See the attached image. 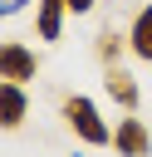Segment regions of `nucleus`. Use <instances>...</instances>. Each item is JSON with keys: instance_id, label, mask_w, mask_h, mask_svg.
Returning a JSON list of instances; mask_svg holds the SVG:
<instances>
[{"instance_id": "obj_7", "label": "nucleus", "mask_w": 152, "mask_h": 157, "mask_svg": "<svg viewBox=\"0 0 152 157\" xmlns=\"http://www.w3.org/2000/svg\"><path fill=\"white\" fill-rule=\"evenodd\" d=\"M127 49H132L137 59H147V64H152V5H142V10L132 15V29H127Z\"/></svg>"}, {"instance_id": "obj_8", "label": "nucleus", "mask_w": 152, "mask_h": 157, "mask_svg": "<svg viewBox=\"0 0 152 157\" xmlns=\"http://www.w3.org/2000/svg\"><path fill=\"white\" fill-rule=\"evenodd\" d=\"M123 44H127V34H118V29H103V34H98V59H103V64H113Z\"/></svg>"}, {"instance_id": "obj_4", "label": "nucleus", "mask_w": 152, "mask_h": 157, "mask_svg": "<svg viewBox=\"0 0 152 157\" xmlns=\"http://www.w3.org/2000/svg\"><path fill=\"white\" fill-rule=\"evenodd\" d=\"M25 118H29V93H25V83L0 78V128H5V132H15Z\"/></svg>"}, {"instance_id": "obj_6", "label": "nucleus", "mask_w": 152, "mask_h": 157, "mask_svg": "<svg viewBox=\"0 0 152 157\" xmlns=\"http://www.w3.org/2000/svg\"><path fill=\"white\" fill-rule=\"evenodd\" d=\"M103 88H108V98H113L118 108H127V113L137 108V83H132V74H127V69L108 64V69H103Z\"/></svg>"}, {"instance_id": "obj_2", "label": "nucleus", "mask_w": 152, "mask_h": 157, "mask_svg": "<svg viewBox=\"0 0 152 157\" xmlns=\"http://www.w3.org/2000/svg\"><path fill=\"white\" fill-rule=\"evenodd\" d=\"M34 74H39L34 49L20 44V39H5V44H0V78H10V83H29Z\"/></svg>"}, {"instance_id": "obj_12", "label": "nucleus", "mask_w": 152, "mask_h": 157, "mask_svg": "<svg viewBox=\"0 0 152 157\" xmlns=\"http://www.w3.org/2000/svg\"><path fill=\"white\" fill-rule=\"evenodd\" d=\"M74 157H78V152H74Z\"/></svg>"}, {"instance_id": "obj_11", "label": "nucleus", "mask_w": 152, "mask_h": 157, "mask_svg": "<svg viewBox=\"0 0 152 157\" xmlns=\"http://www.w3.org/2000/svg\"><path fill=\"white\" fill-rule=\"evenodd\" d=\"M25 5H29V0H10V10H25Z\"/></svg>"}, {"instance_id": "obj_3", "label": "nucleus", "mask_w": 152, "mask_h": 157, "mask_svg": "<svg viewBox=\"0 0 152 157\" xmlns=\"http://www.w3.org/2000/svg\"><path fill=\"white\" fill-rule=\"evenodd\" d=\"M113 152L118 157H152V132L142 118H123L113 128Z\"/></svg>"}, {"instance_id": "obj_5", "label": "nucleus", "mask_w": 152, "mask_h": 157, "mask_svg": "<svg viewBox=\"0 0 152 157\" xmlns=\"http://www.w3.org/2000/svg\"><path fill=\"white\" fill-rule=\"evenodd\" d=\"M64 15H69V0H34V29L39 39H59L64 34Z\"/></svg>"}, {"instance_id": "obj_9", "label": "nucleus", "mask_w": 152, "mask_h": 157, "mask_svg": "<svg viewBox=\"0 0 152 157\" xmlns=\"http://www.w3.org/2000/svg\"><path fill=\"white\" fill-rule=\"evenodd\" d=\"M93 5H98V0H69V10H74V15H88Z\"/></svg>"}, {"instance_id": "obj_1", "label": "nucleus", "mask_w": 152, "mask_h": 157, "mask_svg": "<svg viewBox=\"0 0 152 157\" xmlns=\"http://www.w3.org/2000/svg\"><path fill=\"white\" fill-rule=\"evenodd\" d=\"M64 123H69V128H74V137H78V142H88V147H108V142H113V128L103 123L98 103H93V98H83V93H69V98H64Z\"/></svg>"}, {"instance_id": "obj_10", "label": "nucleus", "mask_w": 152, "mask_h": 157, "mask_svg": "<svg viewBox=\"0 0 152 157\" xmlns=\"http://www.w3.org/2000/svg\"><path fill=\"white\" fill-rule=\"evenodd\" d=\"M5 15H15V10H10V0H0V20H5Z\"/></svg>"}]
</instances>
